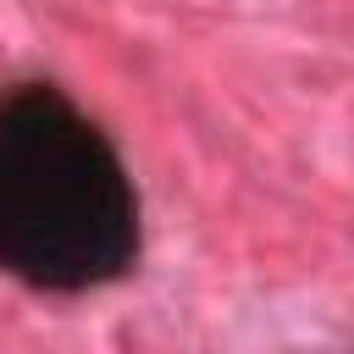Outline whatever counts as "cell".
<instances>
[{"label":"cell","instance_id":"cell-1","mask_svg":"<svg viewBox=\"0 0 354 354\" xmlns=\"http://www.w3.org/2000/svg\"><path fill=\"white\" fill-rule=\"evenodd\" d=\"M138 260V194L116 144L50 83L0 100V271L83 293Z\"/></svg>","mask_w":354,"mask_h":354}]
</instances>
